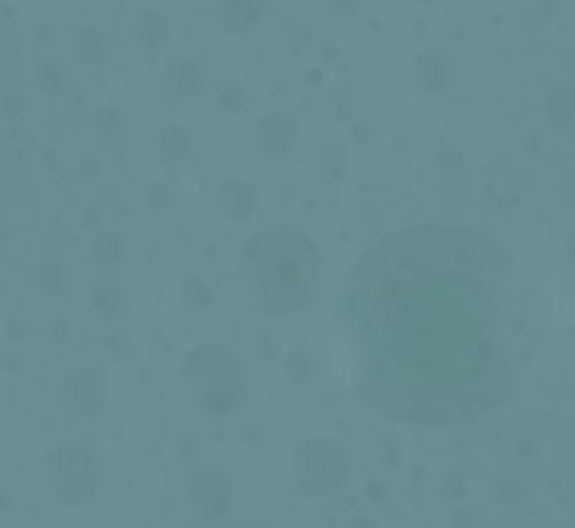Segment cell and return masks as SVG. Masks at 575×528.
<instances>
[{
    "instance_id": "obj_1",
    "label": "cell",
    "mask_w": 575,
    "mask_h": 528,
    "mask_svg": "<svg viewBox=\"0 0 575 528\" xmlns=\"http://www.w3.org/2000/svg\"><path fill=\"white\" fill-rule=\"evenodd\" d=\"M343 328L363 398L398 422L449 426L509 402L528 359V304L501 241L410 225L347 276Z\"/></svg>"
}]
</instances>
